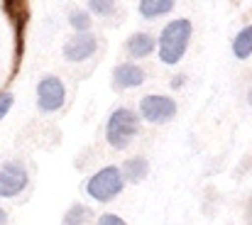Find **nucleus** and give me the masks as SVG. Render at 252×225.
I'll list each match as a JSON object with an SVG mask.
<instances>
[{"mask_svg":"<svg viewBox=\"0 0 252 225\" xmlns=\"http://www.w3.org/2000/svg\"><path fill=\"white\" fill-rule=\"evenodd\" d=\"M155 47H157V42H155V37L147 34V32H137V34H132V37L127 39V44H125V49H127V54H130L132 59L150 57V54L155 52Z\"/></svg>","mask_w":252,"mask_h":225,"instance_id":"9","label":"nucleus"},{"mask_svg":"<svg viewBox=\"0 0 252 225\" xmlns=\"http://www.w3.org/2000/svg\"><path fill=\"white\" fill-rule=\"evenodd\" d=\"M66 103V88L59 76H44L37 83V110L39 113H57Z\"/></svg>","mask_w":252,"mask_h":225,"instance_id":"4","label":"nucleus"},{"mask_svg":"<svg viewBox=\"0 0 252 225\" xmlns=\"http://www.w3.org/2000/svg\"><path fill=\"white\" fill-rule=\"evenodd\" d=\"M98 225H127L120 216H115V213H103L100 218H98Z\"/></svg>","mask_w":252,"mask_h":225,"instance_id":"17","label":"nucleus"},{"mask_svg":"<svg viewBox=\"0 0 252 225\" xmlns=\"http://www.w3.org/2000/svg\"><path fill=\"white\" fill-rule=\"evenodd\" d=\"M30 184V174L22 161H5L0 166V198H15Z\"/></svg>","mask_w":252,"mask_h":225,"instance_id":"6","label":"nucleus"},{"mask_svg":"<svg viewBox=\"0 0 252 225\" xmlns=\"http://www.w3.org/2000/svg\"><path fill=\"white\" fill-rule=\"evenodd\" d=\"M140 115H142V120H147L152 125L171 123L176 118V100L169 96H159V93L145 96L140 100Z\"/></svg>","mask_w":252,"mask_h":225,"instance_id":"5","label":"nucleus"},{"mask_svg":"<svg viewBox=\"0 0 252 225\" xmlns=\"http://www.w3.org/2000/svg\"><path fill=\"white\" fill-rule=\"evenodd\" d=\"M137 10H140V15L145 20H155V17H162V15L171 12L174 10V2L171 0H142L137 5Z\"/></svg>","mask_w":252,"mask_h":225,"instance_id":"11","label":"nucleus"},{"mask_svg":"<svg viewBox=\"0 0 252 225\" xmlns=\"http://www.w3.org/2000/svg\"><path fill=\"white\" fill-rule=\"evenodd\" d=\"M88 10H91V12H98V15H113V12H115V2H110V0H103V2L91 0V2H88Z\"/></svg>","mask_w":252,"mask_h":225,"instance_id":"15","label":"nucleus"},{"mask_svg":"<svg viewBox=\"0 0 252 225\" xmlns=\"http://www.w3.org/2000/svg\"><path fill=\"white\" fill-rule=\"evenodd\" d=\"M147 74L137 66V64H118L113 69V83L118 88H137L145 83Z\"/></svg>","mask_w":252,"mask_h":225,"instance_id":"8","label":"nucleus"},{"mask_svg":"<svg viewBox=\"0 0 252 225\" xmlns=\"http://www.w3.org/2000/svg\"><path fill=\"white\" fill-rule=\"evenodd\" d=\"M12 103H15V96H12V93H0V120L10 113Z\"/></svg>","mask_w":252,"mask_h":225,"instance_id":"16","label":"nucleus"},{"mask_svg":"<svg viewBox=\"0 0 252 225\" xmlns=\"http://www.w3.org/2000/svg\"><path fill=\"white\" fill-rule=\"evenodd\" d=\"M248 100H250V105H252V88H250V93H248Z\"/></svg>","mask_w":252,"mask_h":225,"instance_id":"19","label":"nucleus"},{"mask_svg":"<svg viewBox=\"0 0 252 225\" xmlns=\"http://www.w3.org/2000/svg\"><path fill=\"white\" fill-rule=\"evenodd\" d=\"M95 49H98V42H95V37H93L91 32L74 34V37L64 44V59L71 62V64L86 62V59H91V57L95 54Z\"/></svg>","mask_w":252,"mask_h":225,"instance_id":"7","label":"nucleus"},{"mask_svg":"<svg viewBox=\"0 0 252 225\" xmlns=\"http://www.w3.org/2000/svg\"><path fill=\"white\" fill-rule=\"evenodd\" d=\"M69 25L76 30V34H86L88 30H91V17L81 12V10H74L71 15H69Z\"/></svg>","mask_w":252,"mask_h":225,"instance_id":"13","label":"nucleus"},{"mask_svg":"<svg viewBox=\"0 0 252 225\" xmlns=\"http://www.w3.org/2000/svg\"><path fill=\"white\" fill-rule=\"evenodd\" d=\"M0 225H7V213L0 208Z\"/></svg>","mask_w":252,"mask_h":225,"instance_id":"18","label":"nucleus"},{"mask_svg":"<svg viewBox=\"0 0 252 225\" xmlns=\"http://www.w3.org/2000/svg\"><path fill=\"white\" fill-rule=\"evenodd\" d=\"M120 174H123V181L140 184V181L147 179V174H150V161L142 159V157H132V159H127V161L123 164Z\"/></svg>","mask_w":252,"mask_h":225,"instance_id":"10","label":"nucleus"},{"mask_svg":"<svg viewBox=\"0 0 252 225\" xmlns=\"http://www.w3.org/2000/svg\"><path fill=\"white\" fill-rule=\"evenodd\" d=\"M140 130V115L130 108H115L105 123V140L113 150H125Z\"/></svg>","mask_w":252,"mask_h":225,"instance_id":"2","label":"nucleus"},{"mask_svg":"<svg viewBox=\"0 0 252 225\" xmlns=\"http://www.w3.org/2000/svg\"><path fill=\"white\" fill-rule=\"evenodd\" d=\"M191 32H193V27H191L189 20H171L169 25H164V30H162V34H159V42H157L162 64L174 66V64L181 62V57H184L186 49H189Z\"/></svg>","mask_w":252,"mask_h":225,"instance_id":"1","label":"nucleus"},{"mask_svg":"<svg viewBox=\"0 0 252 225\" xmlns=\"http://www.w3.org/2000/svg\"><path fill=\"white\" fill-rule=\"evenodd\" d=\"M91 218V208L86 206H74L66 216H64V225H81Z\"/></svg>","mask_w":252,"mask_h":225,"instance_id":"14","label":"nucleus"},{"mask_svg":"<svg viewBox=\"0 0 252 225\" xmlns=\"http://www.w3.org/2000/svg\"><path fill=\"white\" fill-rule=\"evenodd\" d=\"M233 54H235L240 62H245V59L252 57V25L243 27V30L235 34V39H233Z\"/></svg>","mask_w":252,"mask_h":225,"instance_id":"12","label":"nucleus"},{"mask_svg":"<svg viewBox=\"0 0 252 225\" xmlns=\"http://www.w3.org/2000/svg\"><path fill=\"white\" fill-rule=\"evenodd\" d=\"M123 186L125 181H123L120 166H103L88 179L86 193L98 203H110L113 198H118V193H123Z\"/></svg>","mask_w":252,"mask_h":225,"instance_id":"3","label":"nucleus"}]
</instances>
